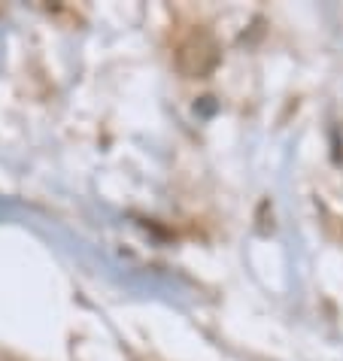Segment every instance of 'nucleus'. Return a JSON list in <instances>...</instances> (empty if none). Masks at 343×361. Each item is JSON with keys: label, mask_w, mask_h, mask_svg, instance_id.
I'll return each instance as SVG.
<instances>
[{"label": "nucleus", "mask_w": 343, "mask_h": 361, "mask_svg": "<svg viewBox=\"0 0 343 361\" xmlns=\"http://www.w3.org/2000/svg\"><path fill=\"white\" fill-rule=\"evenodd\" d=\"M0 361H6V358H0Z\"/></svg>", "instance_id": "nucleus-1"}]
</instances>
